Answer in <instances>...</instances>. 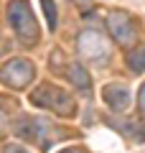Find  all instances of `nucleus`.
<instances>
[{"instance_id":"nucleus-1","label":"nucleus","mask_w":145,"mask_h":153,"mask_svg":"<svg viewBox=\"0 0 145 153\" xmlns=\"http://www.w3.org/2000/svg\"><path fill=\"white\" fill-rule=\"evenodd\" d=\"M8 21H10L13 31L18 33L23 44H36L38 41V23L31 13V5L26 0H10L8 3Z\"/></svg>"},{"instance_id":"nucleus-2","label":"nucleus","mask_w":145,"mask_h":153,"mask_svg":"<svg viewBox=\"0 0 145 153\" xmlns=\"http://www.w3.org/2000/svg\"><path fill=\"white\" fill-rule=\"evenodd\" d=\"M36 69H33V61L28 59H10L8 64L0 66V82L8 84L10 89H23L33 82Z\"/></svg>"},{"instance_id":"nucleus-3","label":"nucleus","mask_w":145,"mask_h":153,"mask_svg":"<svg viewBox=\"0 0 145 153\" xmlns=\"http://www.w3.org/2000/svg\"><path fill=\"white\" fill-rule=\"evenodd\" d=\"M104 23H107L109 36H112L120 46L127 49V46H132L135 41H138V23L132 21V16L120 13V10H112V13H107Z\"/></svg>"},{"instance_id":"nucleus-4","label":"nucleus","mask_w":145,"mask_h":153,"mask_svg":"<svg viewBox=\"0 0 145 153\" xmlns=\"http://www.w3.org/2000/svg\"><path fill=\"white\" fill-rule=\"evenodd\" d=\"M76 49H79V56L87 59V61H102L104 56H109V44H107V38H104L99 31L79 33Z\"/></svg>"},{"instance_id":"nucleus-5","label":"nucleus","mask_w":145,"mask_h":153,"mask_svg":"<svg viewBox=\"0 0 145 153\" xmlns=\"http://www.w3.org/2000/svg\"><path fill=\"white\" fill-rule=\"evenodd\" d=\"M48 133H51V128H48L46 120L26 117V120H18V123H16V135L23 138V140H33V143H38L41 148H48V143L43 140Z\"/></svg>"},{"instance_id":"nucleus-6","label":"nucleus","mask_w":145,"mask_h":153,"mask_svg":"<svg viewBox=\"0 0 145 153\" xmlns=\"http://www.w3.org/2000/svg\"><path fill=\"white\" fill-rule=\"evenodd\" d=\"M130 89L125 87V84H104L102 89V100L104 105H107L109 110H115V112H120V110H127L130 107Z\"/></svg>"},{"instance_id":"nucleus-7","label":"nucleus","mask_w":145,"mask_h":153,"mask_svg":"<svg viewBox=\"0 0 145 153\" xmlns=\"http://www.w3.org/2000/svg\"><path fill=\"white\" fill-rule=\"evenodd\" d=\"M48 107L54 110V112H59V115H74V100L64 89H54V97H51Z\"/></svg>"},{"instance_id":"nucleus-8","label":"nucleus","mask_w":145,"mask_h":153,"mask_svg":"<svg viewBox=\"0 0 145 153\" xmlns=\"http://www.w3.org/2000/svg\"><path fill=\"white\" fill-rule=\"evenodd\" d=\"M66 76H69V82L76 84L79 89H89V84H92L89 74H87V69L81 64H69L66 66Z\"/></svg>"},{"instance_id":"nucleus-9","label":"nucleus","mask_w":145,"mask_h":153,"mask_svg":"<svg viewBox=\"0 0 145 153\" xmlns=\"http://www.w3.org/2000/svg\"><path fill=\"white\" fill-rule=\"evenodd\" d=\"M117 128H120V130H122L127 138H135L138 143H143V140H145V128H143V123L135 120V117H127V120L117 123Z\"/></svg>"},{"instance_id":"nucleus-10","label":"nucleus","mask_w":145,"mask_h":153,"mask_svg":"<svg viewBox=\"0 0 145 153\" xmlns=\"http://www.w3.org/2000/svg\"><path fill=\"white\" fill-rule=\"evenodd\" d=\"M54 89L56 87H51V84H41V87L31 94V102L36 105V107H48V105H51V97H54Z\"/></svg>"},{"instance_id":"nucleus-11","label":"nucleus","mask_w":145,"mask_h":153,"mask_svg":"<svg viewBox=\"0 0 145 153\" xmlns=\"http://www.w3.org/2000/svg\"><path fill=\"white\" fill-rule=\"evenodd\" d=\"M127 66L132 71H145V44L127 54Z\"/></svg>"},{"instance_id":"nucleus-12","label":"nucleus","mask_w":145,"mask_h":153,"mask_svg":"<svg viewBox=\"0 0 145 153\" xmlns=\"http://www.w3.org/2000/svg\"><path fill=\"white\" fill-rule=\"evenodd\" d=\"M41 5H43V13H46L48 28L56 31V3H54V0H41Z\"/></svg>"},{"instance_id":"nucleus-13","label":"nucleus","mask_w":145,"mask_h":153,"mask_svg":"<svg viewBox=\"0 0 145 153\" xmlns=\"http://www.w3.org/2000/svg\"><path fill=\"white\" fill-rule=\"evenodd\" d=\"M138 105H140V110H145V84L140 87V97H138Z\"/></svg>"},{"instance_id":"nucleus-14","label":"nucleus","mask_w":145,"mask_h":153,"mask_svg":"<svg viewBox=\"0 0 145 153\" xmlns=\"http://www.w3.org/2000/svg\"><path fill=\"white\" fill-rule=\"evenodd\" d=\"M5 153H26L21 146H5Z\"/></svg>"},{"instance_id":"nucleus-15","label":"nucleus","mask_w":145,"mask_h":153,"mask_svg":"<svg viewBox=\"0 0 145 153\" xmlns=\"http://www.w3.org/2000/svg\"><path fill=\"white\" fill-rule=\"evenodd\" d=\"M74 3H79L81 8H87V5H89V0H74Z\"/></svg>"},{"instance_id":"nucleus-16","label":"nucleus","mask_w":145,"mask_h":153,"mask_svg":"<svg viewBox=\"0 0 145 153\" xmlns=\"http://www.w3.org/2000/svg\"><path fill=\"white\" fill-rule=\"evenodd\" d=\"M61 153H79V148H66V151H61Z\"/></svg>"},{"instance_id":"nucleus-17","label":"nucleus","mask_w":145,"mask_h":153,"mask_svg":"<svg viewBox=\"0 0 145 153\" xmlns=\"http://www.w3.org/2000/svg\"><path fill=\"white\" fill-rule=\"evenodd\" d=\"M0 120H5V117H3V112H0Z\"/></svg>"}]
</instances>
